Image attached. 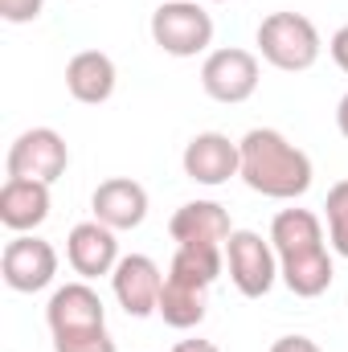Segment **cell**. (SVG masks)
<instances>
[{"label":"cell","mask_w":348,"mask_h":352,"mask_svg":"<svg viewBox=\"0 0 348 352\" xmlns=\"http://www.w3.org/2000/svg\"><path fill=\"white\" fill-rule=\"evenodd\" d=\"M115 82H119L115 62H111L102 50H83V54H74V58L66 62V90H70L78 102H87V107L107 102V98L115 94Z\"/></svg>","instance_id":"obj_17"},{"label":"cell","mask_w":348,"mask_h":352,"mask_svg":"<svg viewBox=\"0 0 348 352\" xmlns=\"http://www.w3.org/2000/svg\"><path fill=\"white\" fill-rule=\"evenodd\" d=\"M70 164V148L66 140L54 131V127H29L12 140L8 156H4V168L8 176H21V180H41V184H54L66 176Z\"/></svg>","instance_id":"obj_7"},{"label":"cell","mask_w":348,"mask_h":352,"mask_svg":"<svg viewBox=\"0 0 348 352\" xmlns=\"http://www.w3.org/2000/svg\"><path fill=\"white\" fill-rule=\"evenodd\" d=\"M54 352H119L115 336L102 328H83V332H54Z\"/></svg>","instance_id":"obj_19"},{"label":"cell","mask_w":348,"mask_h":352,"mask_svg":"<svg viewBox=\"0 0 348 352\" xmlns=\"http://www.w3.org/2000/svg\"><path fill=\"white\" fill-rule=\"evenodd\" d=\"M259 58L250 50H238V45H226V50H213L205 62H201V90L213 98V102H246L254 90H259Z\"/></svg>","instance_id":"obj_8"},{"label":"cell","mask_w":348,"mask_h":352,"mask_svg":"<svg viewBox=\"0 0 348 352\" xmlns=\"http://www.w3.org/2000/svg\"><path fill=\"white\" fill-rule=\"evenodd\" d=\"M45 324L50 332H83V328H102L107 324V307L98 299V291L83 283H66L50 295L45 303Z\"/></svg>","instance_id":"obj_14"},{"label":"cell","mask_w":348,"mask_h":352,"mask_svg":"<svg viewBox=\"0 0 348 352\" xmlns=\"http://www.w3.org/2000/svg\"><path fill=\"white\" fill-rule=\"evenodd\" d=\"M168 234L176 238V246H221L226 250L234 226H230V213L217 201H188L173 213Z\"/></svg>","instance_id":"obj_15"},{"label":"cell","mask_w":348,"mask_h":352,"mask_svg":"<svg viewBox=\"0 0 348 352\" xmlns=\"http://www.w3.org/2000/svg\"><path fill=\"white\" fill-rule=\"evenodd\" d=\"M111 291L119 299V307L135 320L152 316L160 307V291H164V274L148 254H123L119 266L111 270Z\"/></svg>","instance_id":"obj_10"},{"label":"cell","mask_w":348,"mask_h":352,"mask_svg":"<svg viewBox=\"0 0 348 352\" xmlns=\"http://www.w3.org/2000/svg\"><path fill=\"white\" fill-rule=\"evenodd\" d=\"M90 209H94V221H102L115 234L135 230L148 217V188L140 180H131V176H111V180H102L94 188Z\"/></svg>","instance_id":"obj_12"},{"label":"cell","mask_w":348,"mask_h":352,"mask_svg":"<svg viewBox=\"0 0 348 352\" xmlns=\"http://www.w3.org/2000/svg\"><path fill=\"white\" fill-rule=\"evenodd\" d=\"M50 217V184L8 176L0 188V221L12 234H33Z\"/></svg>","instance_id":"obj_16"},{"label":"cell","mask_w":348,"mask_h":352,"mask_svg":"<svg viewBox=\"0 0 348 352\" xmlns=\"http://www.w3.org/2000/svg\"><path fill=\"white\" fill-rule=\"evenodd\" d=\"M180 168H184L188 180L217 188V184H226L230 176H238L242 152H238V144H234L230 135H221V131H201V135H193V140L184 144Z\"/></svg>","instance_id":"obj_11"},{"label":"cell","mask_w":348,"mask_h":352,"mask_svg":"<svg viewBox=\"0 0 348 352\" xmlns=\"http://www.w3.org/2000/svg\"><path fill=\"white\" fill-rule=\"evenodd\" d=\"M221 270H226L221 246H176L156 316L176 332L197 328L205 320V307H209V287L221 278Z\"/></svg>","instance_id":"obj_3"},{"label":"cell","mask_w":348,"mask_h":352,"mask_svg":"<svg viewBox=\"0 0 348 352\" xmlns=\"http://www.w3.org/2000/svg\"><path fill=\"white\" fill-rule=\"evenodd\" d=\"M173 352H221L213 340H201V336H193V340H180V344H173Z\"/></svg>","instance_id":"obj_23"},{"label":"cell","mask_w":348,"mask_h":352,"mask_svg":"<svg viewBox=\"0 0 348 352\" xmlns=\"http://www.w3.org/2000/svg\"><path fill=\"white\" fill-rule=\"evenodd\" d=\"M270 246L279 254V278L291 295L316 299L332 287V254L324 242V221L312 209H283L270 221Z\"/></svg>","instance_id":"obj_1"},{"label":"cell","mask_w":348,"mask_h":352,"mask_svg":"<svg viewBox=\"0 0 348 352\" xmlns=\"http://www.w3.org/2000/svg\"><path fill=\"white\" fill-rule=\"evenodd\" d=\"M324 217H328V242H332V250L340 258H348V180H336L328 188Z\"/></svg>","instance_id":"obj_18"},{"label":"cell","mask_w":348,"mask_h":352,"mask_svg":"<svg viewBox=\"0 0 348 352\" xmlns=\"http://www.w3.org/2000/svg\"><path fill=\"white\" fill-rule=\"evenodd\" d=\"M66 263L74 266V274L83 278H102L119 266V242L115 230H107L102 221H78L66 238Z\"/></svg>","instance_id":"obj_13"},{"label":"cell","mask_w":348,"mask_h":352,"mask_svg":"<svg viewBox=\"0 0 348 352\" xmlns=\"http://www.w3.org/2000/svg\"><path fill=\"white\" fill-rule=\"evenodd\" d=\"M270 352H324L312 336H279L274 344H270Z\"/></svg>","instance_id":"obj_21"},{"label":"cell","mask_w":348,"mask_h":352,"mask_svg":"<svg viewBox=\"0 0 348 352\" xmlns=\"http://www.w3.org/2000/svg\"><path fill=\"white\" fill-rule=\"evenodd\" d=\"M0 274L21 295L45 291L54 283V274H58V250L37 234H17L0 254Z\"/></svg>","instance_id":"obj_9"},{"label":"cell","mask_w":348,"mask_h":352,"mask_svg":"<svg viewBox=\"0 0 348 352\" xmlns=\"http://www.w3.org/2000/svg\"><path fill=\"white\" fill-rule=\"evenodd\" d=\"M320 29L303 12H270L259 25V54L283 74H303L320 62Z\"/></svg>","instance_id":"obj_4"},{"label":"cell","mask_w":348,"mask_h":352,"mask_svg":"<svg viewBox=\"0 0 348 352\" xmlns=\"http://www.w3.org/2000/svg\"><path fill=\"white\" fill-rule=\"evenodd\" d=\"M226 270L246 299H262V295H270V287L279 278V254H274L270 238H262L254 230H234L226 242Z\"/></svg>","instance_id":"obj_6"},{"label":"cell","mask_w":348,"mask_h":352,"mask_svg":"<svg viewBox=\"0 0 348 352\" xmlns=\"http://www.w3.org/2000/svg\"><path fill=\"white\" fill-rule=\"evenodd\" d=\"M336 127H340V135L348 140V94L340 98V107H336Z\"/></svg>","instance_id":"obj_24"},{"label":"cell","mask_w":348,"mask_h":352,"mask_svg":"<svg viewBox=\"0 0 348 352\" xmlns=\"http://www.w3.org/2000/svg\"><path fill=\"white\" fill-rule=\"evenodd\" d=\"M41 8H45V0H0V16L8 25H29L41 16Z\"/></svg>","instance_id":"obj_20"},{"label":"cell","mask_w":348,"mask_h":352,"mask_svg":"<svg viewBox=\"0 0 348 352\" xmlns=\"http://www.w3.org/2000/svg\"><path fill=\"white\" fill-rule=\"evenodd\" d=\"M242 168L238 176L270 201H295L312 188V160L274 127H250L238 140Z\"/></svg>","instance_id":"obj_2"},{"label":"cell","mask_w":348,"mask_h":352,"mask_svg":"<svg viewBox=\"0 0 348 352\" xmlns=\"http://www.w3.org/2000/svg\"><path fill=\"white\" fill-rule=\"evenodd\" d=\"M152 41L173 58H197L213 45V16L197 0H164L152 12Z\"/></svg>","instance_id":"obj_5"},{"label":"cell","mask_w":348,"mask_h":352,"mask_svg":"<svg viewBox=\"0 0 348 352\" xmlns=\"http://www.w3.org/2000/svg\"><path fill=\"white\" fill-rule=\"evenodd\" d=\"M328 54H332V62H336V66L348 74V25H340V29L332 33V41H328Z\"/></svg>","instance_id":"obj_22"}]
</instances>
